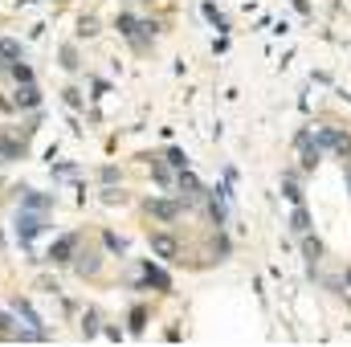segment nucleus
<instances>
[{
	"label": "nucleus",
	"mask_w": 351,
	"mask_h": 347,
	"mask_svg": "<svg viewBox=\"0 0 351 347\" xmlns=\"http://www.w3.org/2000/svg\"><path fill=\"white\" fill-rule=\"evenodd\" d=\"M45 229H49V221H45L37 208H21V213H16V237H21V241H33V237L45 233Z\"/></svg>",
	"instance_id": "1"
},
{
	"label": "nucleus",
	"mask_w": 351,
	"mask_h": 347,
	"mask_svg": "<svg viewBox=\"0 0 351 347\" xmlns=\"http://www.w3.org/2000/svg\"><path fill=\"white\" fill-rule=\"evenodd\" d=\"M62 66H66V70H78V49H74V45L62 49Z\"/></svg>",
	"instance_id": "14"
},
{
	"label": "nucleus",
	"mask_w": 351,
	"mask_h": 347,
	"mask_svg": "<svg viewBox=\"0 0 351 347\" xmlns=\"http://www.w3.org/2000/svg\"><path fill=\"white\" fill-rule=\"evenodd\" d=\"M290 229L294 233H311V213L302 204H294V217H290Z\"/></svg>",
	"instance_id": "10"
},
{
	"label": "nucleus",
	"mask_w": 351,
	"mask_h": 347,
	"mask_svg": "<svg viewBox=\"0 0 351 347\" xmlns=\"http://www.w3.org/2000/svg\"><path fill=\"white\" fill-rule=\"evenodd\" d=\"M168 164H172V168H188V156H184V152H168Z\"/></svg>",
	"instance_id": "18"
},
{
	"label": "nucleus",
	"mask_w": 351,
	"mask_h": 347,
	"mask_svg": "<svg viewBox=\"0 0 351 347\" xmlns=\"http://www.w3.org/2000/svg\"><path fill=\"white\" fill-rule=\"evenodd\" d=\"M143 323H147V311L135 307V311H131V331H143Z\"/></svg>",
	"instance_id": "16"
},
{
	"label": "nucleus",
	"mask_w": 351,
	"mask_h": 347,
	"mask_svg": "<svg viewBox=\"0 0 351 347\" xmlns=\"http://www.w3.org/2000/svg\"><path fill=\"white\" fill-rule=\"evenodd\" d=\"M94 33H98V25L86 16V21H82V37H94Z\"/></svg>",
	"instance_id": "19"
},
{
	"label": "nucleus",
	"mask_w": 351,
	"mask_h": 347,
	"mask_svg": "<svg viewBox=\"0 0 351 347\" xmlns=\"http://www.w3.org/2000/svg\"><path fill=\"white\" fill-rule=\"evenodd\" d=\"M74 250H78V233H66V237H58V241H53L49 261H70V258H74Z\"/></svg>",
	"instance_id": "2"
},
{
	"label": "nucleus",
	"mask_w": 351,
	"mask_h": 347,
	"mask_svg": "<svg viewBox=\"0 0 351 347\" xmlns=\"http://www.w3.org/2000/svg\"><path fill=\"white\" fill-rule=\"evenodd\" d=\"M176 188H180V196H200V184H196V176L184 172V168H180V180H176Z\"/></svg>",
	"instance_id": "8"
},
{
	"label": "nucleus",
	"mask_w": 351,
	"mask_h": 347,
	"mask_svg": "<svg viewBox=\"0 0 351 347\" xmlns=\"http://www.w3.org/2000/svg\"><path fill=\"white\" fill-rule=\"evenodd\" d=\"M152 250H156L160 258H176V241L168 233H152Z\"/></svg>",
	"instance_id": "7"
},
{
	"label": "nucleus",
	"mask_w": 351,
	"mask_h": 347,
	"mask_svg": "<svg viewBox=\"0 0 351 347\" xmlns=\"http://www.w3.org/2000/svg\"><path fill=\"white\" fill-rule=\"evenodd\" d=\"M282 192H286V196H290V200H294V204H302V188H298V184H294V180H286V188H282Z\"/></svg>",
	"instance_id": "17"
},
{
	"label": "nucleus",
	"mask_w": 351,
	"mask_h": 347,
	"mask_svg": "<svg viewBox=\"0 0 351 347\" xmlns=\"http://www.w3.org/2000/svg\"><path fill=\"white\" fill-rule=\"evenodd\" d=\"M102 241H106V250H110V254H127V241H123V237H114V233H106Z\"/></svg>",
	"instance_id": "15"
},
{
	"label": "nucleus",
	"mask_w": 351,
	"mask_h": 347,
	"mask_svg": "<svg viewBox=\"0 0 351 347\" xmlns=\"http://www.w3.org/2000/svg\"><path fill=\"white\" fill-rule=\"evenodd\" d=\"M78 274H82V278H94V274H98V258H94V254H78Z\"/></svg>",
	"instance_id": "12"
},
{
	"label": "nucleus",
	"mask_w": 351,
	"mask_h": 347,
	"mask_svg": "<svg viewBox=\"0 0 351 347\" xmlns=\"http://www.w3.org/2000/svg\"><path fill=\"white\" fill-rule=\"evenodd\" d=\"M143 286H156V290H172V278H168L160 265H152V261H147V265H143Z\"/></svg>",
	"instance_id": "3"
},
{
	"label": "nucleus",
	"mask_w": 351,
	"mask_h": 347,
	"mask_svg": "<svg viewBox=\"0 0 351 347\" xmlns=\"http://www.w3.org/2000/svg\"><path fill=\"white\" fill-rule=\"evenodd\" d=\"M302 250H306V258L311 261H319V254H323V246H319L315 237H306V233H302Z\"/></svg>",
	"instance_id": "13"
},
{
	"label": "nucleus",
	"mask_w": 351,
	"mask_h": 347,
	"mask_svg": "<svg viewBox=\"0 0 351 347\" xmlns=\"http://www.w3.org/2000/svg\"><path fill=\"white\" fill-rule=\"evenodd\" d=\"M147 208H152V217H160V221H176V213H180L176 200H152Z\"/></svg>",
	"instance_id": "6"
},
{
	"label": "nucleus",
	"mask_w": 351,
	"mask_h": 347,
	"mask_svg": "<svg viewBox=\"0 0 351 347\" xmlns=\"http://www.w3.org/2000/svg\"><path fill=\"white\" fill-rule=\"evenodd\" d=\"M53 204V196H41V192H29V196H21V208H37V213H45Z\"/></svg>",
	"instance_id": "9"
},
{
	"label": "nucleus",
	"mask_w": 351,
	"mask_h": 347,
	"mask_svg": "<svg viewBox=\"0 0 351 347\" xmlns=\"http://www.w3.org/2000/svg\"><path fill=\"white\" fill-rule=\"evenodd\" d=\"M41 102V90L33 86V82H25V86L16 90V98H12V106H25V110H33Z\"/></svg>",
	"instance_id": "4"
},
{
	"label": "nucleus",
	"mask_w": 351,
	"mask_h": 347,
	"mask_svg": "<svg viewBox=\"0 0 351 347\" xmlns=\"http://www.w3.org/2000/svg\"><path fill=\"white\" fill-rule=\"evenodd\" d=\"M319 147H335V152H343V156H348L351 139H348V135H339V131H323V135H319Z\"/></svg>",
	"instance_id": "5"
},
{
	"label": "nucleus",
	"mask_w": 351,
	"mask_h": 347,
	"mask_svg": "<svg viewBox=\"0 0 351 347\" xmlns=\"http://www.w3.org/2000/svg\"><path fill=\"white\" fill-rule=\"evenodd\" d=\"M12 62H21V45L16 41H0V66L8 70Z\"/></svg>",
	"instance_id": "11"
}]
</instances>
